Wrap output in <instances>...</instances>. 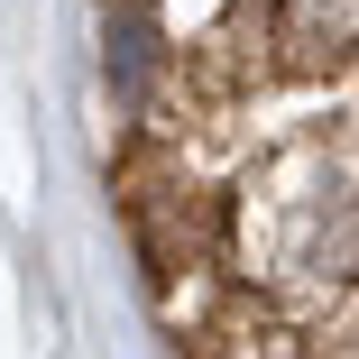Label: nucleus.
<instances>
[{
    "label": "nucleus",
    "instance_id": "nucleus-1",
    "mask_svg": "<svg viewBox=\"0 0 359 359\" xmlns=\"http://www.w3.org/2000/svg\"><path fill=\"white\" fill-rule=\"evenodd\" d=\"M231 231L258 285L276 295H341L359 276V129H304L249 166Z\"/></svg>",
    "mask_w": 359,
    "mask_h": 359
},
{
    "label": "nucleus",
    "instance_id": "nucleus-2",
    "mask_svg": "<svg viewBox=\"0 0 359 359\" xmlns=\"http://www.w3.org/2000/svg\"><path fill=\"white\" fill-rule=\"evenodd\" d=\"M285 37L304 65H350L359 55V0H285Z\"/></svg>",
    "mask_w": 359,
    "mask_h": 359
}]
</instances>
